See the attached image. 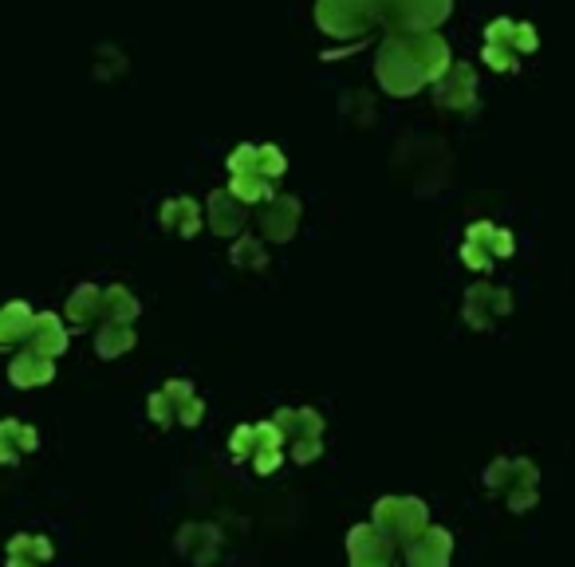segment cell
<instances>
[{
	"label": "cell",
	"instance_id": "cell-21",
	"mask_svg": "<svg viewBox=\"0 0 575 567\" xmlns=\"http://www.w3.org/2000/svg\"><path fill=\"white\" fill-rule=\"evenodd\" d=\"M256 154H260V174H264L268 182L284 174V166H288V158L280 154V146H272V142H264V146H256Z\"/></svg>",
	"mask_w": 575,
	"mask_h": 567
},
{
	"label": "cell",
	"instance_id": "cell-24",
	"mask_svg": "<svg viewBox=\"0 0 575 567\" xmlns=\"http://www.w3.org/2000/svg\"><path fill=\"white\" fill-rule=\"evenodd\" d=\"M485 63H493L497 71H505L516 63V52H512L509 44H485Z\"/></svg>",
	"mask_w": 575,
	"mask_h": 567
},
{
	"label": "cell",
	"instance_id": "cell-13",
	"mask_svg": "<svg viewBox=\"0 0 575 567\" xmlns=\"http://www.w3.org/2000/svg\"><path fill=\"white\" fill-rule=\"evenodd\" d=\"M32 308L24 304V300H12V304H4L0 308V343H16V339H24L28 331H32Z\"/></svg>",
	"mask_w": 575,
	"mask_h": 567
},
{
	"label": "cell",
	"instance_id": "cell-20",
	"mask_svg": "<svg viewBox=\"0 0 575 567\" xmlns=\"http://www.w3.org/2000/svg\"><path fill=\"white\" fill-rule=\"evenodd\" d=\"M233 264H241V268H260V264H264V245H260L256 237H241V241L233 245Z\"/></svg>",
	"mask_w": 575,
	"mask_h": 567
},
{
	"label": "cell",
	"instance_id": "cell-25",
	"mask_svg": "<svg viewBox=\"0 0 575 567\" xmlns=\"http://www.w3.org/2000/svg\"><path fill=\"white\" fill-rule=\"evenodd\" d=\"M536 48V28L528 20H516V36H512V52H532Z\"/></svg>",
	"mask_w": 575,
	"mask_h": 567
},
{
	"label": "cell",
	"instance_id": "cell-22",
	"mask_svg": "<svg viewBox=\"0 0 575 567\" xmlns=\"http://www.w3.org/2000/svg\"><path fill=\"white\" fill-rule=\"evenodd\" d=\"M229 170L233 174H260V154H256V146H237L233 154H229Z\"/></svg>",
	"mask_w": 575,
	"mask_h": 567
},
{
	"label": "cell",
	"instance_id": "cell-9",
	"mask_svg": "<svg viewBox=\"0 0 575 567\" xmlns=\"http://www.w3.org/2000/svg\"><path fill=\"white\" fill-rule=\"evenodd\" d=\"M28 339H32V347L28 351H40V355H60L67 347V331H64V323H60V315H52V312H44V315H36L32 319V331H28Z\"/></svg>",
	"mask_w": 575,
	"mask_h": 567
},
{
	"label": "cell",
	"instance_id": "cell-5",
	"mask_svg": "<svg viewBox=\"0 0 575 567\" xmlns=\"http://www.w3.org/2000/svg\"><path fill=\"white\" fill-rule=\"evenodd\" d=\"M477 95V75H473V63H449L446 71L438 75V103L446 107H469Z\"/></svg>",
	"mask_w": 575,
	"mask_h": 567
},
{
	"label": "cell",
	"instance_id": "cell-23",
	"mask_svg": "<svg viewBox=\"0 0 575 567\" xmlns=\"http://www.w3.org/2000/svg\"><path fill=\"white\" fill-rule=\"evenodd\" d=\"M512 36H516V20H509V16H497L485 28V44H509L512 48Z\"/></svg>",
	"mask_w": 575,
	"mask_h": 567
},
{
	"label": "cell",
	"instance_id": "cell-8",
	"mask_svg": "<svg viewBox=\"0 0 575 567\" xmlns=\"http://www.w3.org/2000/svg\"><path fill=\"white\" fill-rule=\"evenodd\" d=\"M383 536H379L375 528H355V532H351V560H355V567H386L390 564V544H386Z\"/></svg>",
	"mask_w": 575,
	"mask_h": 567
},
{
	"label": "cell",
	"instance_id": "cell-16",
	"mask_svg": "<svg viewBox=\"0 0 575 567\" xmlns=\"http://www.w3.org/2000/svg\"><path fill=\"white\" fill-rule=\"evenodd\" d=\"M229 193H233L241 205H245V201H264V197H272V182H268L264 174H233Z\"/></svg>",
	"mask_w": 575,
	"mask_h": 567
},
{
	"label": "cell",
	"instance_id": "cell-18",
	"mask_svg": "<svg viewBox=\"0 0 575 567\" xmlns=\"http://www.w3.org/2000/svg\"><path fill=\"white\" fill-rule=\"evenodd\" d=\"M134 347V331H130V323H115V319H107L103 327H99V351L103 355H119V351H127Z\"/></svg>",
	"mask_w": 575,
	"mask_h": 567
},
{
	"label": "cell",
	"instance_id": "cell-10",
	"mask_svg": "<svg viewBox=\"0 0 575 567\" xmlns=\"http://www.w3.org/2000/svg\"><path fill=\"white\" fill-rule=\"evenodd\" d=\"M209 221H213V233H241V225H245V209H241V201L229 193V189H217L213 197H209Z\"/></svg>",
	"mask_w": 575,
	"mask_h": 567
},
{
	"label": "cell",
	"instance_id": "cell-12",
	"mask_svg": "<svg viewBox=\"0 0 575 567\" xmlns=\"http://www.w3.org/2000/svg\"><path fill=\"white\" fill-rule=\"evenodd\" d=\"M449 560V536L446 532H426L414 540L410 548V564L414 567H446Z\"/></svg>",
	"mask_w": 575,
	"mask_h": 567
},
{
	"label": "cell",
	"instance_id": "cell-2",
	"mask_svg": "<svg viewBox=\"0 0 575 567\" xmlns=\"http://www.w3.org/2000/svg\"><path fill=\"white\" fill-rule=\"evenodd\" d=\"M379 16V0H320L316 20L327 36H363Z\"/></svg>",
	"mask_w": 575,
	"mask_h": 567
},
{
	"label": "cell",
	"instance_id": "cell-7",
	"mask_svg": "<svg viewBox=\"0 0 575 567\" xmlns=\"http://www.w3.org/2000/svg\"><path fill=\"white\" fill-rule=\"evenodd\" d=\"M296 221H300V201L288 197V193H280V197H272V205L264 209L260 229H264V237H272V241H288V237L296 233Z\"/></svg>",
	"mask_w": 575,
	"mask_h": 567
},
{
	"label": "cell",
	"instance_id": "cell-14",
	"mask_svg": "<svg viewBox=\"0 0 575 567\" xmlns=\"http://www.w3.org/2000/svg\"><path fill=\"white\" fill-rule=\"evenodd\" d=\"M52 378V359L40 351H24L12 359V382L16 386H32V382H48Z\"/></svg>",
	"mask_w": 575,
	"mask_h": 567
},
{
	"label": "cell",
	"instance_id": "cell-19",
	"mask_svg": "<svg viewBox=\"0 0 575 567\" xmlns=\"http://www.w3.org/2000/svg\"><path fill=\"white\" fill-rule=\"evenodd\" d=\"M103 308H107V315H111L115 323H130V319L138 315V300L130 296L127 288H119V284H115V288H107V292H103Z\"/></svg>",
	"mask_w": 575,
	"mask_h": 567
},
{
	"label": "cell",
	"instance_id": "cell-6",
	"mask_svg": "<svg viewBox=\"0 0 575 567\" xmlns=\"http://www.w3.org/2000/svg\"><path fill=\"white\" fill-rule=\"evenodd\" d=\"M512 300L505 288H493V284H477V288H469V296H465V312H469V323H493L497 315H509Z\"/></svg>",
	"mask_w": 575,
	"mask_h": 567
},
{
	"label": "cell",
	"instance_id": "cell-15",
	"mask_svg": "<svg viewBox=\"0 0 575 567\" xmlns=\"http://www.w3.org/2000/svg\"><path fill=\"white\" fill-rule=\"evenodd\" d=\"M103 308V292L95 288V284H83V288H75V296L67 300V315H71V323H91L95 315Z\"/></svg>",
	"mask_w": 575,
	"mask_h": 567
},
{
	"label": "cell",
	"instance_id": "cell-11",
	"mask_svg": "<svg viewBox=\"0 0 575 567\" xmlns=\"http://www.w3.org/2000/svg\"><path fill=\"white\" fill-rule=\"evenodd\" d=\"M162 225L190 237V233H197V225H201V205L193 197H170L162 205Z\"/></svg>",
	"mask_w": 575,
	"mask_h": 567
},
{
	"label": "cell",
	"instance_id": "cell-17",
	"mask_svg": "<svg viewBox=\"0 0 575 567\" xmlns=\"http://www.w3.org/2000/svg\"><path fill=\"white\" fill-rule=\"evenodd\" d=\"M12 441H16L20 449H36V430H28V426H20V422H4V426H0V461H16Z\"/></svg>",
	"mask_w": 575,
	"mask_h": 567
},
{
	"label": "cell",
	"instance_id": "cell-4",
	"mask_svg": "<svg viewBox=\"0 0 575 567\" xmlns=\"http://www.w3.org/2000/svg\"><path fill=\"white\" fill-rule=\"evenodd\" d=\"M402 36H406V44H410V52H414V63L422 67L426 79H438L449 63H453L449 60V44L438 32H402Z\"/></svg>",
	"mask_w": 575,
	"mask_h": 567
},
{
	"label": "cell",
	"instance_id": "cell-3",
	"mask_svg": "<svg viewBox=\"0 0 575 567\" xmlns=\"http://www.w3.org/2000/svg\"><path fill=\"white\" fill-rule=\"evenodd\" d=\"M375 520H379L383 532H398L402 540H414L426 528V508L418 501H383Z\"/></svg>",
	"mask_w": 575,
	"mask_h": 567
},
{
	"label": "cell",
	"instance_id": "cell-1",
	"mask_svg": "<svg viewBox=\"0 0 575 567\" xmlns=\"http://www.w3.org/2000/svg\"><path fill=\"white\" fill-rule=\"evenodd\" d=\"M379 79H383V87L390 95H410V91H418L426 83V75L414 63V52H410L402 32H394L383 44V52H379Z\"/></svg>",
	"mask_w": 575,
	"mask_h": 567
},
{
	"label": "cell",
	"instance_id": "cell-26",
	"mask_svg": "<svg viewBox=\"0 0 575 567\" xmlns=\"http://www.w3.org/2000/svg\"><path fill=\"white\" fill-rule=\"evenodd\" d=\"M465 264H473V268H489V260H493V256H489V252L481 249V245H473V241H465Z\"/></svg>",
	"mask_w": 575,
	"mask_h": 567
}]
</instances>
